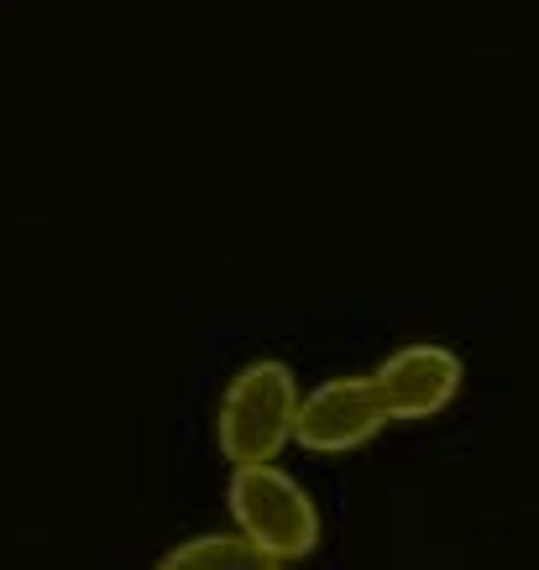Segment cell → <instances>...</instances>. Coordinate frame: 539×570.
<instances>
[{"label":"cell","instance_id":"cell-3","mask_svg":"<svg viewBox=\"0 0 539 570\" xmlns=\"http://www.w3.org/2000/svg\"><path fill=\"white\" fill-rule=\"evenodd\" d=\"M388 419L393 414H388L378 377H331L298 403L294 440L314 455H346V450L366 445Z\"/></svg>","mask_w":539,"mask_h":570},{"label":"cell","instance_id":"cell-1","mask_svg":"<svg viewBox=\"0 0 539 570\" xmlns=\"http://www.w3.org/2000/svg\"><path fill=\"white\" fill-rule=\"evenodd\" d=\"M298 382L283 362H252L231 377L220 414H215V434L236 466H273L298 424Z\"/></svg>","mask_w":539,"mask_h":570},{"label":"cell","instance_id":"cell-4","mask_svg":"<svg viewBox=\"0 0 539 570\" xmlns=\"http://www.w3.org/2000/svg\"><path fill=\"white\" fill-rule=\"evenodd\" d=\"M372 377L383 387L393 419H435L461 393V362L445 346H403Z\"/></svg>","mask_w":539,"mask_h":570},{"label":"cell","instance_id":"cell-2","mask_svg":"<svg viewBox=\"0 0 539 570\" xmlns=\"http://www.w3.org/2000/svg\"><path fill=\"white\" fill-rule=\"evenodd\" d=\"M231 513L252 544L273 560H304L320 544L314 498L278 466H236L231 476Z\"/></svg>","mask_w":539,"mask_h":570},{"label":"cell","instance_id":"cell-5","mask_svg":"<svg viewBox=\"0 0 539 570\" xmlns=\"http://www.w3.org/2000/svg\"><path fill=\"white\" fill-rule=\"evenodd\" d=\"M157 570H278V560L246 534H199L178 544Z\"/></svg>","mask_w":539,"mask_h":570}]
</instances>
